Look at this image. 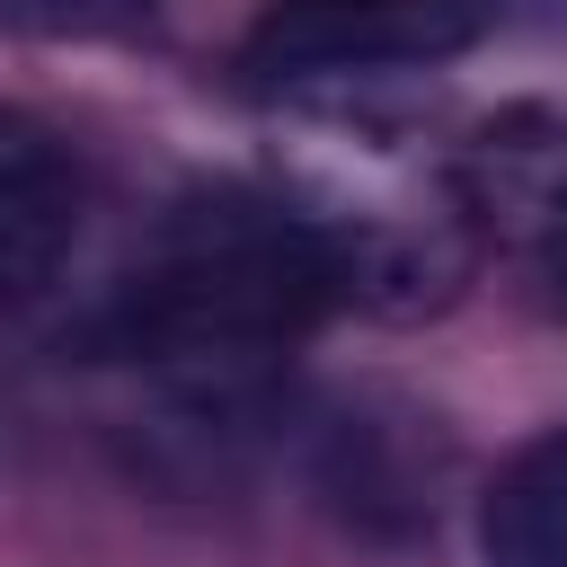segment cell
Returning a JSON list of instances; mask_svg holds the SVG:
<instances>
[{
    "mask_svg": "<svg viewBox=\"0 0 567 567\" xmlns=\"http://www.w3.org/2000/svg\"><path fill=\"white\" fill-rule=\"evenodd\" d=\"M328 301V266L275 186H195L151 221L80 354L115 381V425L159 478H221Z\"/></svg>",
    "mask_w": 567,
    "mask_h": 567,
    "instance_id": "1",
    "label": "cell"
},
{
    "mask_svg": "<svg viewBox=\"0 0 567 567\" xmlns=\"http://www.w3.org/2000/svg\"><path fill=\"white\" fill-rule=\"evenodd\" d=\"M275 195L301 221V239L319 248L328 292L363 301L381 319L443 310L461 292L470 257H478L461 159H425L416 142L372 133V124L301 133V151L284 159Z\"/></svg>",
    "mask_w": 567,
    "mask_h": 567,
    "instance_id": "2",
    "label": "cell"
},
{
    "mask_svg": "<svg viewBox=\"0 0 567 567\" xmlns=\"http://www.w3.org/2000/svg\"><path fill=\"white\" fill-rule=\"evenodd\" d=\"M461 186L478 248H496L540 310L567 319V115L505 106L461 142Z\"/></svg>",
    "mask_w": 567,
    "mask_h": 567,
    "instance_id": "3",
    "label": "cell"
},
{
    "mask_svg": "<svg viewBox=\"0 0 567 567\" xmlns=\"http://www.w3.org/2000/svg\"><path fill=\"white\" fill-rule=\"evenodd\" d=\"M461 0H275L257 27L248 62L275 80H328V71H399V62H443L470 44Z\"/></svg>",
    "mask_w": 567,
    "mask_h": 567,
    "instance_id": "4",
    "label": "cell"
},
{
    "mask_svg": "<svg viewBox=\"0 0 567 567\" xmlns=\"http://www.w3.org/2000/svg\"><path fill=\"white\" fill-rule=\"evenodd\" d=\"M80 213H89V177L71 142L0 106V301H27L62 275V257L80 248Z\"/></svg>",
    "mask_w": 567,
    "mask_h": 567,
    "instance_id": "5",
    "label": "cell"
},
{
    "mask_svg": "<svg viewBox=\"0 0 567 567\" xmlns=\"http://www.w3.org/2000/svg\"><path fill=\"white\" fill-rule=\"evenodd\" d=\"M478 558L487 567H567V425L505 452L478 496Z\"/></svg>",
    "mask_w": 567,
    "mask_h": 567,
    "instance_id": "6",
    "label": "cell"
},
{
    "mask_svg": "<svg viewBox=\"0 0 567 567\" xmlns=\"http://www.w3.org/2000/svg\"><path fill=\"white\" fill-rule=\"evenodd\" d=\"M151 9L159 0H0V27H18V35H106V27H133Z\"/></svg>",
    "mask_w": 567,
    "mask_h": 567,
    "instance_id": "7",
    "label": "cell"
}]
</instances>
